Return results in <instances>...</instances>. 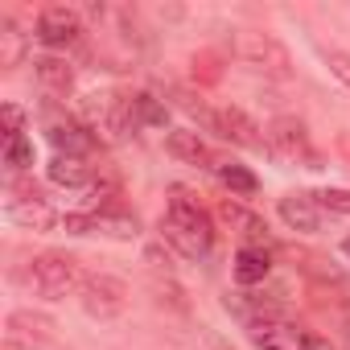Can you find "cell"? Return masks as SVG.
I'll use <instances>...</instances> for the list:
<instances>
[{
    "instance_id": "e0dca14e",
    "label": "cell",
    "mask_w": 350,
    "mask_h": 350,
    "mask_svg": "<svg viewBox=\"0 0 350 350\" xmlns=\"http://www.w3.org/2000/svg\"><path fill=\"white\" fill-rule=\"evenodd\" d=\"M9 219L17 223V227H29V231H50L54 223H58V215L42 202V198H9Z\"/></svg>"
},
{
    "instance_id": "484cf974",
    "label": "cell",
    "mask_w": 350,
    "mask_h": 350,
    "mask_svg": "<svg viewBox=\"0 0 350 350\" xmlns=\"http://www.w3.org/2000/svg\"><path fill=\"white\" fill-rule=\"evenodd\" d=\"M321 58H325V66H329V75L350 91V54L346 50H321Z\"/></svg>"
},
{
    "instance_id": "f546056e",
    "label": "cell",
    "mask_w": 350,
    "mask_h": 350,
    "mask_svg": "<svg viewBox=\"0 0 350 350\" xmlns=\"http://www.w3.org/2000/svg\"><path fill=\"white\" fill-rule=\"evenodd\" d=\"M346 346H350V329H346Z\"/></svg>"
},
{
    "instance_id": "d6986e66",
    "label": "cell",
    "mask_w": 350,
    "mask_h": 350,
    "mask_svg": "<svg viewBox=\"0 0 350 350\" xmlns=\"http://www.w3.org/2000/svg\"><path fill=\"white\" fill-rule=\"evenodd\" d=\"M46 173H50L54 186H66V190H83L91 182V165L83 157H62V152L46 165Z\"/></svg>"
},
{
    "instance_id": "9c48e42d",
    "label": "cell",
    "mask_w": 350,
    "mask_h": 350,
    "mask_svg": "<svg viewBox=\"0 0 350 350\" xmlns=\"http://www.w3.org/2000/svg\"><path fill=\"white\" fill-rule=\"evenodd\" d=\"M219 219L243 239V247H272V235H268V223L256 215V211H247L243 202H231V198H223L219 202Z\"/></svg>"
},
{
    "instance_id": "44dd1931",
    "label": "cell",
    "mask_w": 350,
    "mask_h": 350,
    "mask_svg": "<svg viewBox=\"0 0 350 350\" xmlns=\"http://www.w3.org/2000/svg\"><path fill=\"white\" fill-rule=\"evenodd\" d=\"M219 178H223V186H227L231 194H239V198H252V194L260 190L256 173H252L247 165H235V161H223V165H219Z\"/></svg>"
},
{
    "instance_id": "8fae6325",
    "label": "cell",
    "mask_w": 350,
    "mask_h": 350,
    "mask_svg": "<svg viewBox=\"0 0 350 350\" xmlns=\"http://www.w3.org/2000/svg\"><path fill=\"white\" fill-rule=\"evenodd\" d=\"M165 152L173 157V161H182V165H198V169H219V161H215V152H211V144L194 132V128H173L169 136H165Z\"/></svg>"
},
{
    "instance_id": "d4e9b609",
    "label": "cell",
    "mask_w": 350,
    "mask_h": 350,
    "mask_svg": "<svg viewBox=\"0 0 350 350\" xmlns=\"http://www.w3.org/2000/svg\"><path fill=\"white\" fill-rule=\"evenodd\" d=\"M5 165H13V169H29V165H33V144H29V136L5 140Z\"/></svg>"
},
{
    "instance_id": "ffe728a7",
    "label": "cell",
    "mask_w": 350,
    "mask_h": 350,
    "mask_svg": "<svg viewBox=\"0 0 350 350\" xmlns=\"http://www.w3.org/2000/svg\"><path fill=\"white\" fill-rule=\"evenodd\" d=\"M33 70H38V83L46 91H54V95H66L75 87V66L66 58H38Z\"/></svg>"
},
{
    "instance_id": "5bb4252c",
    "label": "cell",
    "mask_w": 350,
    "mask_h": 350,
    "mask_svg": "<svg viewBox=\"0 0 350 350\" xmlns=\"http://www.w3.org/2000/svg\"><path fill=\"white\" fill-rule=\"evenodd\" d=\"M276 211H280V219H284V227H288V231L313 235V231L321 227V206H317L309 194H284Z\"/></svg>"
},
{
    "instance_id": "4fadbf2b",
    "label": "cell",
    "mask_w": 350,
    "mask_h": 350,
    "mask_svg": "<svg viewBox=\"0 0 350 350\" xmlns=\"http://www.w3.org/2000/svg\"><path fill=\"white\" fill-rule=\"evenodd\" d=\"M215 132L239 148H260L264 136H260V124L243 111V107H219V120H215Z\"/></svg>"
},
{
    "instance_id": "603a6c76",
    "label": "cell",
    "mask_w": 350,
    "mask_h": 350,
    "mask_svg": "<svg viewBox=\"0 0 350 350\" xmlns=\"http://www.w3.org/2000/svg\"><path fill=\"white\" fill-rule=\"evenodd\" d=\"M116 198H120V182H116V178H99V182H91V190H87L91 215H111Z\"/></svg>"
},
{
    "instance_id": "7a4b0ae2",
    "label": "cell",
    "mask_w": 350,
    "mask_h": 350,
    "mask_svg": "<svg viewBox=\"0 0 350 350\" xmlns=\"http://www.w3.org/2000/svg\"><path fill=\"white\" fill-rule=\"evenodd\" d=\"M83 116H87V128L95 140H107V144H120L128 140L140 124L132 116V95H116V91H103V95H87L83 99Z\"/></svg>"
},
{
    "instance_id": "ac0fdd59",
    "label": "cell",
    "mask_w": 350,
    "mask_h": 350,
    "mask_svg": "<svg viewBox=\"0 0 350 350\" xmlns=\"http://www.w3.org/2000/svg\"><path fill=\"white\" fill-rule=\"evenodd\" d=\"M25 50H29L25 29L13 17H0V70H17L25 62Z\"/></svg>"
},
{
    "instance_id": "277c9868",
    "label": "cell",
    "mask_w": 350,
    "mask_h": 350,
    "mask_svg": "<svg viewBox=\"0 0 350 350\" xmlns=\"http://www.w3.org/2000/svg\"><path fill=\"white\" fill-rule=\"evenodd\" d=\"M235 54L243 66L260 70V75H272V79H288L293 75V54L280 38L272 33H260V29H243L235 38Z\"/></svg>"
},
{
    "instance_id": "ba28073f",
    "label": "cell",
    "mask_w": 350,
    "mask_h": 350,
    "mask_svg": "<svg viewBox=\"0 0 350 350\" xmlns=\"http://www.w3.org/2000/svg\"><path fill=\"white\" fill-rule=\"evenodd\" d=\"M79 38H83V17H79L75 9H66V5L42 9V17H38V42H42V46L66 50V46H75Z\"/></svg>"
},
{
    "instance_id": "cb8c5ba5",
    "label": "cell",
    "mask_w": 350,
    "mask_h": 350,
    "mask_svg": "<svg viewBox=\"0 0 350 350\" xmlns=\"http://www.w3.org/2000/svg\"><path fill=\"white\" fill-rule=\"evenodd\" d=\"M321 211H329V215H350V190H338V186H329V190H313L309 194Z\"/></svg>"
},
{
    "instance_id": "f1b7e54d",
    "label": "cell",
    "mask_w": 350,
    "mask_h": 350,
    "mask_svg": "<svg viewBox=\"0 0 350 350\" xmlns=\"http://www.w3.org/2000/svg\"><path fill=\"white\" fill-rule=\"evenodd\" d=\"M342 256H346V260H350V235H346V239H342Z\"/></svg>"
},
{
    "instance_id": "2e32d148",
    "label": "cell",
    "mask_w": 350,
    "mask_h": 350,
    "mask_svg": "<svg viewBox=\"0 0 350 350\" xmlns=\"http://www.w3.org/2000/svg\"><path fill=\"white\" fill-rule=\"evenodd\" d=\"M231 272H235V280H239L243 288L264 284V280H268V272H272V256H268V247H239V252H235Z\"/></svg>"
},
{
    "instance_id": "9a60e30c",
    "label": "cell",
    "mask_w": 350,
    "mask_h": 350,
    "mask_svg": "<svg viewBox=\"0 0 350 350\" xmlns=\"http://www.w3.org/2000/svg\"><path fill=\"white\" fill-rule=\"evenodd\" d=\"M46 136H50V144H54L62 157H87L91 144H95L91 128H79L75 120H50V124H46Z\"/></svg>"
},
{
    "instance_id": "5b68a950",
    "label": "cell",
    "mask_w": 350,
    "mask_h": 350,
    "mask_svg": "<svg viewBox=\"0 0 350 350\" xmlns=\"http://www.w3.org/2000/svg\"><path fill=\"white\" fill-rule=\"evenodd\" d=\"M264 140H268V148H272L276 161H284V165H305V169H321V152L313 148V140H309V132H305L301 120H293V116L272 120Z\"/></svg>"
},
{
    "instance_id": "6da1fadb",
    "label": "cell",
    "mask_w": 350,
    "mask_h": 350,
    "mask_svg": "<svg viewBox=\"0 0 350 350\" xmlns=\"http://www.w3.org/2000/svg\"><path fill=\"white\" fill-rule=\"evenodd\" d=\"M161 239L178 256H186V260H206L211 247H215V223H211V215L182 186L169 190V206H165V219H161Z\"/></svg>"
},
{
    "instance_id": "30bf717a",
    "label": "cell",
    "mask_w": 350,
    "mask_h": 350,
    "mask_svg": "<svg viewBox=\"0 0 350 350\" xmlns=\"http://www.w3.org/2000/svg\"><path fill=\"white\" fill-rule=\"evenodd\" d=\"M247 334L260 350H305V334L280 317H252Z\"/></svg>"
},
{
    "instance_id": "83f0119b",
    "label": "cell",
    "mask_w": 350,
    "mask_h": 350,
    "mask_svg": "<svg viewBox=\"0 0 350 350\" xmlns=\"http://www.w3.org/2000/svg\"><path fill=\"white\" fill-rule=\"evenodd\" d=\"M305 350H334L325 338H317V334H305Z\"/></svg>"
},
{
    "instance_id": "8992f818",
    "label": "cell",
    "mask_w": 350,
    "mask_h": 350,
    "mask_svg": "<svg viewBox=\"0 0 350 350\" xmlns=\"http://www.w3.org/2000/svg\"><path fill=\"white\" fill-rule=\"evenodd\" d=\"M79 301L91 317L107 321V317H120L128 309V284L111 272H87L79 284Z\"/></svg>"
},
{
    "instance_id": "52a82bcc",
    "label": "cell",
    "mask_w": 350,
    "mask_h": 350,
    "mask_svg": "<svg viewBox=\"0 0 350 350\" xmlns=\"http://www.w3.org/2000/svg\"><path fill=\"white\" fill-rule=\"evenodd\" d=\"M5 338L17 350H50L54 346V321L33 309H13L5 321Z\"/></svg>"
},
{
    "instance_id": "3957f363",
    "label": "cell",
    "mask_w": 350,
    "mask_h": 350,
    "mask_svg": "<svg viewBox=\"0 0 350 350\" xmlns=\"http://www.w3.org/2000/svg\"><path fill=\"white\" fill-rule=\"evenodd\" d=\"M83 284V268L75 256L66 252H42L29 260V288L42 297V301H62L70 293H79Z\"/></svg>"
},
{
    "instance_id": "7402d4cb",
    "label": "cell",
    "mask_w": 350,
    "mask_h": 350,
    "mask_svg": "<svg viewBox=\"0 0 350 350\" xmlns=\"http://www.w3.org/2000/svg\"><path fill=\"white\" fill-rule=\"evenodd\" d=\"M132 116H136L140 128H165V120H169L165 103H161L157 95H148V91H136V95H132Z\"/></svg>"
},
{
    "instance_id": "7c38bea8",
    "label": "cell",
    "mask_w": 350,
    "mask_h": 350,
    "mask_svg": "<svg viewBox=\"0 0 350 350\" xmlns=\"http://www.w3.org/2000/svg\"><path fill=\"white\" fill-rule=\"evenodd\" d=\"M62 227L70 231V235H116V239H136V219H128V215H66L62 219Z\"/></svg>"
},
{
    "instance_id": "4316f807",
    "label": "cell",
    "mask_w": 350,
    "mask_h": 350,
    "mask_svg": "<svg viewBox=\"0 0 350 350\" xmlns=\"http://www.w3.org/2000/svg\"><path fill=\"white\" fill-rule=\"evenodd\" d=\"M0 120H5V140L25 136V111H21L17 103H5V107H0Z\"/></svg>"
}]
</instances>
